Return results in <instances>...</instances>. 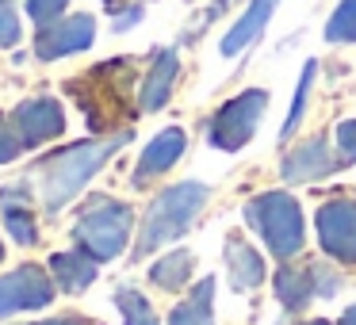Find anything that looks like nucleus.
<instances>
[{"label": "nucleus", "mask_w": 356, "mask_h": 325, "mask_svg": "<svg viewBox=\"0 0 356 325\" xmlns=\"http://www.w3.org/2000/svg\"><path fill=\"white\" fill-rule=\"evenodd\" d=\"M127 138H131V134L111 138V142H81V146H65V149H58V153L42 157L35 172H39V188H42L47 210H62L65 203L100 172V165L108 161L115 149L127 146Z\"/></svg>", "instance_id": "f257e3e1"}, {"label": "nucleus", "mask_w": 356, "mask_h": 325, "mask_svg": "<svg viewBox=\"0 0 356 325\" xmlns=\"http://www.w3.org/2000/svg\"><path fill=\"white\" fill-rule=\"evenodd\" d=\"M211 188L207 184H195V180H184V184H172L169 192L157 195V203L149 207L146 226H142V238L134 245V256H146L154 249L169 245L172 238L188 233V226L195 222V215L203 210Z\"/></svg>", "instance_id": "f03ea898"}, {"label": "nucleus", "mask_w": 356, "mask_h": 325, "mask_svg": "<svg viewBox=\"0 0 356 325\" xmlns=\"http://www.w3.org/2000/svg\"><path fill=\"white\" fill-rule=\"evenodd\" d=\"M245 218L261 233L264 245L272 249V256H280V260H291L302 249V215L291 195H284V192L257 195L245 207Z\"/></svg>", "instance_id": "7ed1b4c3"}, {"label": "nucleus", "mask_w": 356, "mask_h": 325, "mask_svg": "<svg viewBox=\"0 0 356 325\" xmlns=\"http://www.w3.org/2000/svg\"><path fill=\"white\" fill-rule=\"evenodd\" d=\"M131 207L115 199H96L92 207L81 210L77 226H73V238L81 249L96 256V260H111V256L123 253L127 233H131Z\"/></svg>", "instance_id": "20e7f679"}, {"label": "nucleus", "mask_w": 356, "mask_h": 325, "mask_svg": "<svg viewBox=\"0 0 356 325\" xmlns=\"http://www.w3.org/2000/svg\"><path fill=\"white\" fill-rule=\"evenodd\" d=\"M264 108H268V92H261V88H249V92L234 96L230 103H222L218 115L211 119V146L241 149L264 119Z\"/></svg>", "instance_id": "39448f33"}, {"label": "nucleus", "mask_w": 356, "mask_h": 325, "mask_svg": "<svg viewBox=\"0 0 356 325\" xmlns=\"http://www.w3.org/2000/svg\"><path fill=\"white\" fill-rule=\"evenodd\" d=\"M54 299V283L47 279L42 268H16L0 276V317L16 314V310H42Z\"/></svg>", "instance_id": "423d86ee"}, {"label": "nucleus", "mask_w": 356, "mask_h": 325, "mask_svg": "<svg viewBox=\"0 0 356 325\" xmlns=\"http://www.w3.org/2000/svg\"><path fill=\"white\" fill-rule=\"evenodd\" d=\"M318 241L333 260H356V203L333 199L318 210Z\"/></svg>", "instance_id": "0eeeda50"}, {"label": "nucleus", "mask_w": 356, "mask_h": 325, "mask_svg": "<svg viewBox=\"0 0 356 325\" xmlns=\"http://www.w3.org/2000/svg\"><path fill=\"white\" fill-rule=\"evenodd\" d=\"M131 69V65H127ZM127 69L119 73V81H108L111 77V65H100L96 73H88V85H92V100H81V108L88 111V123L92 131H104V126L119 123V111H127Z\"/></svg>", "instance_id": "6e6552de"}, {"label": "nucleus", "mask_w": 356, "mask_h": 325, "mask_svg": "<svg viewBox=\"0 0 356 325\" xmlns=\"http://www.w3.org/2000/svg\"><path fill=\"white\" fill-rule=\"evenodd\" d=\"M337 287H341V276L325 272L322 264L284 268L276 276V291H280V299H284V306H291V310H302L310 299H318V294H325V299H330Z\"/></svg>", "instance_id": "1a4fd4ad"}, {"label": "nucleus", "mask_w": 356, "mask_h": 325, "mask_svg": "<svg viewBox=\"0 0 356 325\" xmlns=\"http://www.w3.org/2000/svg\"><path fill=\"white\" fill-rule=\"evenodd\" d=\"M92 35H96L92 16H70V19H62V24H42L35 50H39V58H47V62H50V58L85 50L88 42H92Z\"/></svg>", "instance_id": "9d476101"}, {"label": "nucleus", "mask_w": 356, "mask_h": 325, "mask_svg": "<svg viewBox=\"0 0 356 325\" xmlns=\"http://www.w3.org/2000/svg\"><path fill=\"white\" fill-rule=\"evenodd\" d=\"M16 126H19V142H27V146L54 138V134H62V126H65L62 103L50 100V96H35V100L19 103Z\"/></svg>", "instance_id": "9b49d317"}, {"label": "nucleus", "mask_w": 356, "mask_h": 325, "mask_svg": "<svg viewBox=\"0 0 356 325\" xmlns=\"http://www.w3.org/2000/svg\"><path fill=\"white\" fill-rule=\"evenodd\" d=\"M180 153H184V131H180V126L161 131L146 146V153H142L138 169H134V184H146L149 176H157V172H169L172 165H177Z\"/></svg>", "instance_id": "f8f14e48"}, {"label": "nucleus", "mask_w": 356, "mask_h": 325, "mask_svg": "<svg viewBox=\"0 0 356 325\" xmlns=\"http://www.w3.org/2000/svg\"><path fill=\"white\" fill-rule=\"evenodd\" d=\"M333 169V153H330V142L314 138L307 146L291 149V157L284 161V180L291 184H307V180H318Z\"/></svg>", "instance_id": "ddd939ff"}, {"label": "nucleus", "mask_w": 356, "mask_h": 325, "mask_svg": "<svg viewBox=\"0 0 356 325\" xmlns=\"http://www.w3.org/2000/svg\"><path fill=\"white\" fill-rule=\"evenodd\" d=\"M276 4H280V0H253V4L245 8V16H241L238 24H234L230 31H226V39H222V54H226V58L241 54V50H245L249 42H253L257 35L264 31V24L272 19Z\"/></svg>", "instance_id": "4468645a"}, {"label": "nucleus", "mask_w": 356, "mask_h": 325, "mask_svg": "<svg viewBox=\"0 0 356 325\" xmlns=\"http://www.w3.org/2000/svg\"><path fill=\"white\" fill-rule=\"evenodd\" d=\"M50 272H54V279L62 283V291L77 294V291H85V287L96 279V256L88 253V249L58 253L54 260H50Z\"/></svg>", "instance_id": "2eb2a0df"}, {"label": "nucleus", "mask_w": 356, "mask_h": 325, "mask_svg": "<svg viewBox=\"0 0 356 325\" xmlns=\"http://www.w3.org/2000/svg\"><path fill=\"white\" fill-rule=\"evenodd\" d=\"M226 268H230V283L238 291H249L264 279V260L253 245H245L241 238H230L226 241Z\"/></svg>", "instance_id": "dca6fc26"}, {"label": "nucleus", "mask_w": 356, "mask_h": 325, "mask_svg": "<svg viewBox=\"0 0 356 325\" xmlns=\"http://www.w3.org/2000/svg\"><path fill=\"white\" fill-rule=\"evenodd\" d=\"M172 81H177V54L161 50L154 58V69H149L146 85H142V111H157L172 92Z\"/></svg>", "instance_id": "f3484780"}, {"label": "nucleus", "mask_w": 356, "mask_h": 325, "mask_svg": "<svg viewBox=\"0 0 356 325\" xmlns=\"http://www.w3.org/2000/svg\"><path fill=\"white\" fill-rule=\"evenodd\" d=\"M19 195H24V184H12L0 192V207H4V226L8 233L19 241V245H35L39 241V230H35V218H31V207H19Z\"/></svg>", "instance_id": "a211bd4d"}, {"label": "nucleus", "mask_w": 356, "mask_h": 325, "mask_svg": "<svg viewBox=\"0 0 356 325\" xmlns=\"http://www.w3.org/2000/svg\"><path fill=\"white\" fill-rule=\"evenodd\" d=\"M211 294H215V279H203L192 291V299H184L169 314V325H215L211 322Z\"/></svg>", "instance_id": "6ab92c4d"}, {"label": "nucleus", "mask_w": 356, "mask_h": 325, "mask_svg": "<svg viewBox=\"0 0 356 325\" xmlns=\"http://www.w3.org/2000/svg\"><path fill=\"white\" fill-rule=\"evenodd\" d=\"M188 276H192V253H172V256H165L161 264L149 268V279H154L157 287H165V291L184 287Z\"/></svg>", "instance_id": "aec40b11"}, {"label": "nucleus", "mask_w": 356, "mask_h": 325, "mask_svg": "<svg viewBox=\"0 0 356 325\" xmlns=\"http://www.w3.org/2000/svg\"><path fill=\"white\" fill-rule=\"evenodd\" d=\"M325 39L330 42H356V0H341L337 12L325 24Z\"/></svg>", "instance_id": "412c9836"}, {"label": "nucleus", "mask_w": 356, "mask_h": 325, "mask_svg": "<svg viewBox=\"0 0 356 325\" xmlns=\"http://www.w3.org/2000/svg\"><path fill=\"white\" fill-rule=\"evenodd\" d=\"M115 302H119V310H123L127 325H157V317H154V310H149V302L142 299L134 287H123V291L115 294Z\"/></svg>", "instance_id": "4be33fe9"}, {"label": "nucleus", "mask_w": 356, "mask_h": 325, "mask_svg": "<svg viewBox=\"0 0 356 325\" xmlns=\"http://www.w3.org/2000/svg\"><path fill=\"white\" fill-rule=\"evenodd\" d=\"M314 73H318V65L307 62V69H302V81H299V92H295V103H291V111H287L284 126H280V138H284V142L295 134V126H299V119H302V103H307V92H310V81H314Z\"/></svg>", "instance_id": "5701e85b"}, {"label": "nucleus", "mask_w": 356, "mask_h": 325, "mask_svg": "<svg viewBox=\"0 0 356 325\" xmlns=\"http://www.w3.org/2000/svg\"><path fill=\"white\" fill-rule=\"evenodd\" d=\"M19 42V19L12 12V0H0V47H16Z\"/></svg>", "instance_id": "b1692460"}, {"label": "nucleus", "mask_w": 356, "mask_h": 325, "mask_svg": "<svg viewBox=\"0 0 356 325\" xmlns=\"http://www.w3.org/2000/svg\"><path fill=\"white\" fill-rule=\"evenodd\" d=\"M70 0H27V12H31L35 24H54V16H62V8Z\"/></svg>", "instance_id": "393cba45"}, {"label": "nucleus", "mask_w": 356, "mask_h": 325, "mask_svg": "<svg viewBox=\"0 0 356 325\" xmlns=\"http://www.w3.org/2000/svg\"><path fill=\"white\" fill-rule=\"evenodd\" d=\"M337 146H341V153H345L348 161H356V119L337 126Z\"/></svg>", "instance_id": "a878e982"}, {"label": "nucleus", "mask_w": 356, "mask_h": 325, "mask_svg": "<svg viewBox=\"0 0 356 325\" xmlns=\"http://www.w3.org/2000/svg\"><path fill=\"white\" fill-rule=\"evenodd\" d=\"M19 146H24V142H19L16 134L8 131V126L0 123V165H4V161H12V157L19 153Z\"/></svg>", "instance_id": "bb28decb"}, {"label": "nucleus", "mask_w": 356, "mask_h": 325, "mask_svg": "<svg viewBox=\"0 0 356 325\" xmlns=\"http://www.w3.org/2000/svg\"><path fill=\"white\" fill-rule=\"evenodd\" d=\"M138 19H142V8H131V12H123V16H119V24H115V31H123V27L138 24Z\"/></svg>", "instance_id": "cd10ccee"}, {"label": "nucleus", "mask_w": 356, "mask_h": 325, "mask_svg": "<svg viewBox=\"0 0 356 325\" xmlns=\"http://www.w3.org/2000/svg\"><path fill=\"white\" fill-rule=\"evenodd\" d=\"M234 0H215V4H211V12H207V19H215V16H222L226 8H230Z\"/></svg>", "instance_id": "c85d7f7f"}, {"label": "nucleus", "mask_w": 356, "mask_h": 325, "mask_svg": "<svg viewBox=\"0 0 356 325\" xmlns=\"http://www.w3.org/2000/svg\"><path fill=\"white\" fill-rule=\"evenodd\" d=\"M337 325H356V306H348V310H345V317H341Z\"/></svg>", "instance_id": "c756f323"}, {"label": "nucleus", "mask_w": 356, "mask_h": 325, "mask_svg": "<svg viewBox=\"0 0 356 325\" xmlns=\"http://www.w3.org/2000/svg\"><path fill=\"white\" fill-rule=\"evenodd\" d=\"M39 325H81L77 317H58V322H39Z\"/></svg>", "instance_id": "7c9ffc66"}, {"label": "nucleus", "mask_w": 356, "mask_h": 325, "mask_svg": "<svg viewBox=\"0 0 356 325\" xmlns=\"http://www.w3.org/2000/svg\"><path fill=\"white\" fill-rule=\"evenodd\" d=\"M302 325H325V322H302Z\"/></svg>", "instance_id": "2f4dec72"}, {"label": "nucleus", "mask_w": 356, "mask_h": 325, "mask_svg": "<svg viewBox=\"0 0 356 325\" xmlns=\"http://www.w3.org/2000/svg\"><path fill=\"white\" fill-rule=\"evenodd\" d=\"M0 260H4V245H0Z\"/></svg>", "instance_id": "473e14b6"}]
</instances>
